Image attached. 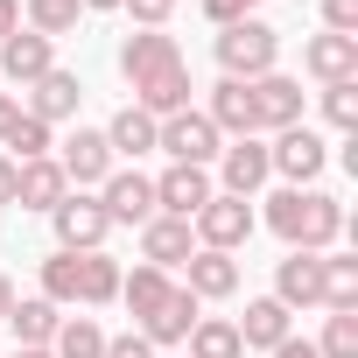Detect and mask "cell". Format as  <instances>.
<instances>
[{
  "mask_svg": "<svg viewBox=\"0 0 358 358\" xmlns=\"http://www.w3.org/2000/svg\"><path fill=\"white\" fill-rule=\"evenodd\" d=\"M260 225L288 246V253H330L337 239H344V204L330 197V190H274L267 197V211H260Z\"/></svg>",
  "mask_w": 358,
  "mask_h": 358,
  "instance_id": "1",
  "label": "cell"
},
{
  "mask_svg": "<svg viewBox=\"0 0 358 358\" xmlns=\"http://www.w3.org/2000/svg\"><path fill=\"white\" fill-rule=\"evenodd\" d=\"M218 71L225 78H239V85H253V78H267V71H281V29L274 22H232V29H218Z\"/></svg>",
  "mask_w": 358,
  "mask_h": 358,
  "instance_id": "2",
  "label": "cell"
},
{
  "mask_svg": "<svg viewBox=\"0 0 358 358\" xmlns=\"http://www.w3.org/2000/svg\"><path fill=\"white\" fill-rule=\"evenodd\" d=\"M267 169L281 176L288 190H316V176L330 169V141L302 120V127H281L274 141H267Z\"/></svg>",
  "mask_w": 358,
  "mask_h": 358,
  "instance_id": "3",
  "label": "cell"
},
{
  "mask_svg": "<svg viewBox=\"0 0 358 358\" xmlns=\"http://www.w3.org/2000/svg\"><path fill=\"white\" fill-rule=\"evenodd\" d=\"M155 148H162L169 162H183V169H211V162H218V148H225V134H218L197 106H183V113L155 120Z\"/></svg>",
  "mask_w": 358,
  "mask_h": 358,
  "instance_id": "4",
  "label": "cell"
},
{
  "mask_svg": "<svg viewBox=\"0 0 358 358\" xmlns=\"http://www.w3.org/2000/svg\"><path fill=\"white\" fill-rule=\"evenodd\" d=\"M190 232H197V246H211V253H239L253 232H260V211H253V197H211L197 218H190Z\"/></svg>",
  "mask_w": 358,
  "mask_h": 358,
  "instance_id": "5",
  "label": "cell"
},
{
  "mask_svg": "<svg viewBox=\"0 0 358 358\" xmlns=\"http://www.w3.org/2000/svg\"><path fill=\"white\" fill-rule=\"evenodd\" d=\"M50 225H57V253H99V246H106V232H113V218L99 211V197H92V190H71V197L50 211Z\"/></svg>",
  "mask_w": 358,
  "mask_h": 358,
  "instance_id": "6",
  "label": "cell"
},
{
  "mask_svg": "<svg viewBox=\"0 0 358 358\" xmlns=\"http://www.w3.org/2000/svg\"><path fill=\"white\" fill-rule=\"evenodd\" d=\"M50 155H57V169H64V183H71V190H99V183H106V176L120 169L99 127H78V134H71V141H57Z\"/></svg>",
  "mask_w": 358,
  "mask_h": 358,
  "instance_id": "7",
  "label": "cell"
},
{
  "mask_svg": "<svg viewBox=\"0 0 358 358\" xmlns=\"http://www.w3.org/2000/svg\"><path fill=\"white\" fill-rule=\"evenodd\" d=\"M92 197H99V211H106L113 225H134V232H141V225L155 218V176H141V169H113Z\"/></svg>",
  "mask_w": 358,
  "mask_h": 358,
  "instance_id": "8",
  "label": "cell"
},
{
  "mask_svg": "<svg viewBox=\"0 0 358 358\" xmlns=\"http://www.w3.org/2000/svg\"><path fill=\"white\" fill-rule=\"evenodd\" d=\"M267 141L260 134H246V141H232V148H218V176H211V183L225 190V197H260L267 190Z\"/></svg>",
  "mask_w": 358,
  "mask_h": 358,
  "instance_id": "9",
  "label": "cell"
},
{
  "mask_svg": "<svg viewBox=\"0 0 358 358\" xmlns=\"http://www.w3.org/2000/svg\"><path fill=\"white\" fill-rule=\"evenodd\" d=\"M211 197H218L211 169H183V162H169V169L155 176V211H162V218H197Z\"/></svg>",
  "mask_w": 358,
  "mask_h": 358,
  "instance_id": "10",
  "label": "cell"
},
{
  "mask_svg": "<svg viewBox=\"0 0 358 358\" xmlns=\"http://www.w3.org/2000/svg\"><path fill=\"white\" fill-rule=\"evenodd\" d=\"M78 106H85V78L57 64V71H43V78L29 85V106H22V113L43 120V127H64V120H78Z\"/></svg>",
  "mask_w": 358,
  "mask_h": 358,
  "instance_id": "11",
  "label": "cell"
},
{
  "mask_svg": "<svg viewBox=\"0 0 358 358\" xmlns=\"http://www.w3.org/2000/svg\"><path fill=\"white\" fill-rule=\"evenodd\" d=\"M253 120H260V134L302 127V78H288V71H267V78H253Z\"/></svg>",
  "mask_w": 358,
  "mask_h": 358,
  "instance_id": "12",
  "label": "cell"
},
{
  "mask_svg": "<svg viewBox=\"0 0 358 358\" xmlns=\"http://www.w3.org/2000/svg\"><path fill=\"white\" fill-rule=\"evenodd\" d=\"M183 288H190L197 302H232V295H239V253L197 246V253L183 260Z\"/></svg>",
  "mask_w": 358,
  "mask_h": 358,
  "instance_id": "13",
  "label": "cell"
},
{
  "mask_svg": "<svg viewBox=\"0 0 358 358\" xmlns=\"http://www.w3.org/2000/svg\"><path fill=\"white\" fill-rule=\"evenodd\" d=\"M190 92H197L190 64H162V71H148V78L134 85V106H141L148 120H169V113H183V106H190Z\"/></svg>",
  "mask_w": 358,
  "mask_h": 358,
  "instance_id": "14",
  "label": "cell"
},
{
  "mask_svg": "<svg viewBox=\"0 0 358 358\" xmlns=\"http://www.w3.org/2000/svg\"><path fill=\"white\" fill-rule=\"evenodd\" d=\"M190 253H197V232H190V218H162V211H155V218L141 225V260H148V267L176 274Z\"/></svg>",
  "mask_w": 358,
  "mask_h": 358,
  "instance_id": "15",
  "label": "cell"
},
{
  "mask_svg": "<svg viewBox=\"0 0 358 358\" xmlns=\"http://www.w3.org/2000/svg\"><path fill=\"white\" fill-rule=\"evenodd\" d=\"M43 71H57V43L50 36H36V29H15L8 43H0V78H8V85H36Z\"/></svg>",
  "mask_w": 358,
  "mask_h": 358,
  "instance_id": "16",
  "label": "cell"
},
{
  "mask_svg": "<svg viewBox=\"0 0 358 358\" xmlns=\"http://www.w3.org/2000/svg\"><path fill=\"white\" fill-rule=\"evenodd\" d=\"M302 71H309L316 85H344V78H358V36H330V29H316V36L302 43Z\"/></svg>",
  "mask_w": 358,
  "mask_h": 358,
  "instance_id": "17",
  "label": "cell"
},
{
  "mask_svg": "<svg viewBox=\"0 0 358 358\" xmlns=\"http://www.w3.org/2000/svg\"><path fill=\"white\" fill-rule=\"evenodd\" d=\"M71 197V183H64V169H57V155H43V162H15V204L22 211H57Z\"/></svg>",
  "mask_w": 358,
  "mask_h": 358,
  "instance_id": "18",
  "label": "cell"
},
{
  "mask_svg": "<svg viewBox=\"0 0 358 358\" xmlns=\"http://www.w3.org/2000/svg\"><path fill=\"white\" fill-rule=\"evenodd\" d=\"M162 64H183V43H176L169 29H134V36L120 43V78H127V85H141V78L162 71Z\"/></svg>",
  "mask_w": 358,
  "mask_h": 358,
  "instance_id": "19",
  "label": "cell"
},
{
  "mask_svg": "<svg viewBox=\"0 0 358 358\" xmlns=\"http://www.w3.org/2000/svg\"><path fill=\"white\" fill-rule=\"evenodd\" d=\"M204 120H211L225 141H246V134H260V120H253V85H239V78H218V85H211V106H204Z\"/></svg>",
  "mask_w": 358,
  "mask_h": 358,
  "instance_id": "20",
  "label": "cell"
},
{
  "mask_svg": "<svg viewBox=\"0 0 358 358\" xmlns=\"http://www.w3.org/2000/svg\"><path fill=\"white\" fill-rule=\"evenodd\" d=\"M274 302L281 309H316L323 302V253H288L274 267Z\"/></svg>",
  "mask_w": 358,
  "mask_h": 358,
  "instance_id": "21",
  "label": "cell"
},
{
  "mask_svg": "<svg viewBox=\"0 0 358 358\" xmlns=\"http://www.w3.org/2000/svg\"><path fill=\"white\" fill-rule=\"evenodd\" d=\"M197 316H204V302H197V295H190L183 281H176V288L162 295V309H155L148 323H134V330H141L148 344H183V337L197 330Z\"/></svg>",
  "mask_w": 358,
  "mask_h": 358,
  "instance_id": "22",
  "label": "cell"
},
{
  "mask_svg": "<svg viewBox=\"0 0 358 358\" xmlns=\"http://www.w3.org/2000/svg\"><path fill=\"white\" fill-rule=\"evenodd\" d=\"M232 330H239V344H246V351H274L281 337H295V309H281L274 295H253V302H246V316H239Z\"/></svg>",
  "mask_w": 358,
  "mask_h": 358,
  "instance_id": "23",
  "label": "cell"
},
{
  "mask_svg": "<svg viewBox=\"0 0 358 358\" xmlns=\"http://www.w3.org/2000/svg\"><path fill=\"white\" fill-rule=\"evenodd\" d=\"M0 323L15 330V344H22V351H50V337H57V323H64V309H57V302H43V295H29V302L15 295V309L0 316Z\"/></svg>",
  "mask_w": 358,
  "mask_h": 358,
  "instance_id": "24",
  "label": "cell"
},
{
  "mask_svg": "<svg viewBox=\"0 0 358 358\" xmlns=\"http://www.w3.org/2000/svg\"><path fill=\"white\" fill-rule=\"evenodd\" d=\"M106 148H113V162H141V155H155V120L141 113V106H120L106 127Z\"/></svg>",
  "mask_w": 358,
  "mask_h": 358,
  "instance_id": "25",
  "label": "cell"
},
{
  "mask_svg": "<svg viewBox=\"0 0 358 358\" xmlns=\"http://www.w3.org/2000/svg\"><path fill=\"white\" fill-rule=\"evenodd\" d=\"M120 260L99 246V253H78V309H106V302H120Z\"/></svg>",
  "mask_w": 358,
  "mask_h": 358,
  "instance_id": "26",
  "label": "cell"
},
{
  "mask_svg": "<svg viewBox=\"0 0 358 358\" xmlns=\"http://www.w3.org/2000/svg\"><path fill=\"white\" fill-rule=\"evenodd\" d=\"M169 288H176V274H162V267H148V260H141L134 274H120V302H127V316H134V323H148V316L162 309V295H169Z\"/></svg>",
  "mask_w": 358,
  "mask_h": 358,
  "instance_id": "27",
  "label": "cell"
},
{
  "mask_svg": "<svg viewBox=\"0 0 358 358\" xmlns=\"http://www.w3.org/2000/svg\"><path fill=\"white\" fill-rule=\"evenodd\" d=\"M78 22H85L78 0H22V29H36V36H50V43L78 36Z\"/></svg>",
  "mask_w": 358,
  "mask_h": 358,
  "instance_id": "28",
  "label": "cell"
},
{
  "mask_svg": "<svg viewBox=\"0 0 358 358\" xmlns=\"http://www.w3.org/2000/svg\"><path fill=\"white\" fill-rule=\"evenodd\" d=\"M50 358H106V330L99 316H64L50 337Z\"/></svg>",
  "mask_w": 358,
  "mask_h": 358,
  "instance_id": "29",
  "label": "cell"
},
{
  "mask_svg": "<svg viewBox=\"0 0 358 358\" xmlns=\"http://www.w3.org/2000/svg\"><path fill=\"white\" fill-rule=\"evenodd\" d=\"M183 344H190V358H246V344H239L232 316H197V330H190Z\"/></svg>",
  "mask_w": 358,
  "mask_h": 358,
  "instance_id": "30",
  "label": "cell"
},
{
  "mask_svg": "<svg viewBox=\"0 0 358 358\" xmlns=\"http://www.w3.org/2000/svg\"><path fill=\"white\" fill-rule=\"evenodd\" d=\"M323 309H358V260L323 253Z\"/></svg>",
  "mask_w": 358,
  "mask_h": 358,
  "instance_id": "31",
  "label": "cell"
},
{
  "mask_svg": "<svg viewBox=\"0 0 358 358\" xmlns=\"http://www.w3.org/2000/svg\"><path fill=\"white\" fill-rule=\"evenodd\" d=\"M50 148H57V141H50V127H43V120H29V113L8 127V141H0V155H8V162H43Z\"/></svg>",
  "mask_w": 358,
  "mask_h": 358,
  "instance_id": "32",
  "label": "cell"
},
{
  "mask_svg": "<svg viewBox=\"0 0 358 358\" xmlns=\"http://www.w3.org/2000/svg\"><path fill=\"white\" fill-rule=\"evenodd\" d=\"M43 302L78 309V253H50L43 260Z\"/></svg>",
  "mask_w": 358,
  "mask_h": 358,
  "instance_id": "33",
  "label": "cell"
},
{
  "mask_svg": "<svg viewBox=\"0 0 358 358\" xmlns=\"http://www.w3.org/2000/svg\"><path fill=\"white\" fill-rule=\"evenodd\" d=\"M316 358H358V309H330V316H323Z\"/></svg>",
  "mask_w": 358,
  "mask_h": 358,
  "instance_id": "34",
  "label": "cell"
},
{
  "mask_svg": "<svg viewBox=\"0 0 358 358\" xmlns=\"http://www.w3.org/2000/svg\"><path fill=\"white\" fill-rule=\"evenodd\" d=\"M323 120H330L337 134H358V78H344V85H323Z\"/></svg>",
  "mask_w": 358,
  "mask_h": 358,
  "instance_id": "35",
  "label": "cell"
},
{
  "mask_svg": "<svg viewBox=\"0 0 358 358\" xmlns=\"http://www.w3.org/2000/svg\"><path fill=\"white\" fill-rule=\"evenodd\" d=\"M267 0H204V22L211 29H232V22H253Z\"/></svg>",
  "mask_w": 358,
  "mask_h": 358,
  "instance_id": "36",
  "label": "cell"
},
{
  "mask_svg": "<svg viewBox=\"0 0 358 358\" xmlns=\"http://www.w3.org/2000/svg\"><path fill=\"white\" fill-rule=\"evenodd\" d=\"M120 8L134 15V29H169V15H176V0H120Z\"/></svg>",
  "mask_w": 358,
  "mask_h": 358,
  "instance_id": "37",
  "label": "cell"
},
{
  "mask_svg": "<svg viewBox=\"0 0 358 358\" xmlns=\"http://www.w3.org/2000/svg\"><path fill=\"white\" fill-rule=\"evenodd\" d=\"M323 29L330 36H358V0H323Z\"/></svg>",
  "mask_w": 358,
  "mask_h": 358,
  "instance_id": "38",
  "label": "cell"
},
{
  "mask_svg": "<svg viewBox=\"0 0 358 358\" xmlns=\"http://www.w3.org/2000/svg\"><path fill=\"white\" fill-rule=\"evenodd\" d=\"M106 358H155V344L141 330H127V337H106Z\"/></svg>",
  "mask_w": 358,
  "mask_h": 358,
  "instance_id": "39",
  "label": "cell"
},
{
  "mask_svg": "<svg viewBox=\"0 0 358 358\" xmlns=\"http://www.w3.org/2000/svg\"><path fill=\"white\" fill-rule=\"evenodd\" d=\"M267 358H316V344H309V337H281Z\"/></svg>",
  "mask_w": 358,
  "mask_h": 358,
  "instance_id": "40",
  "label": "cell"
},
{
  "mask_svg": "<svg viewBox=\"0 0 358 358\" xmlns=\"http://www.w3.org/2000/svg\"><path fill=\"white\" fill-rule=\"evenodd\" d=\"M15 29H22V0H0V43H8Z\"/></svg>",
  "mask_w": 358,
  "mask_h": 358,
  "instance_id": "41",
  "label": "cell"
},
{
  "mask_svg": "<svg viewBox=\"0 0 358 358\" xmlns=\"http://www.w3.org/2000/svg\"><path fill=\"white\" fill-rule=\"evenodd\" d=\"M15 120H22V99H15V92H0V141H8Z\"/></svg>",
  "mask_w": 358,
  "mask_h": 358,
  "instance_id": "42",
  "label": "cell"
},
{
  "mask_svg": "<svg viewBox=\"0 0 358 358\" xmlns=\"http://www.w3.org/2000/svg\"><path fill=\"white\" fill-rule=\"evenodd\" d=\"M8 204H15V162L0 155V211H8Z\"/></svg>",
  "mask_w": 358,
  "mask_h": 358,
  "instance_id": "43",
  "label": "cell"
},
{
  "mask_svg": "<svg viewBox=\"0 0 358 358\" xmlns=\"http://www.w3.org/2000/svg\"><path fill=\"white\" fill-rule=\"evenodd\" d=\"M78 8H85V15H113V8H120V0H78Z\"/></svg>",
  "mask_w": 358,
  "mask_h": 358,
  "instance_id": "44",
  "label": "cell"
},
{
  "mask_svg": "<svg viewBox=\"0 0 358 358\" xmlns=\"http://www.w3.org/2000/svg\"><path fill=\"white\" fill-rule=\"evenodd\" d=\"M8 309H15V281H8V274H0V316H8Z\"/></svg>",
  "mask_w": 358,
  "mask_h": 358,
  "instance_id": "45",
  "label": "cell"
},
{
  "mask_svg": "<svg viewBox=\"0 0 358 358\" xmlns=\"http://www.w3.org/2000/svg\"><path fill=\"white\" fill-rule=\"evenodd\" d=\"M15 358H50V351H15Z\"/></svg>",
  "mask_w": 358,
  "mask_h": 358,
  "instance_id": "46",
  "label": "cell"
}]
</instances>
